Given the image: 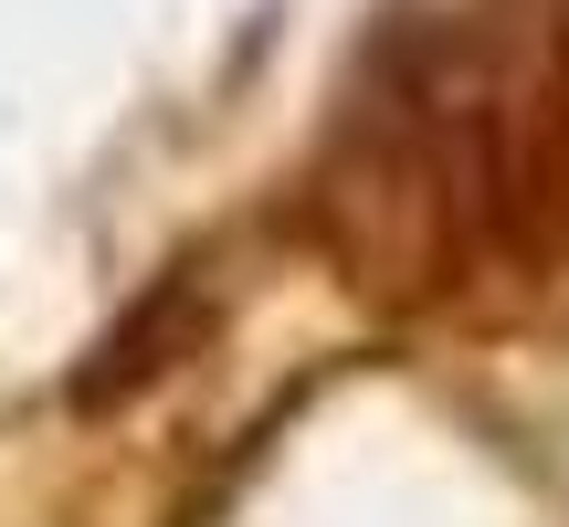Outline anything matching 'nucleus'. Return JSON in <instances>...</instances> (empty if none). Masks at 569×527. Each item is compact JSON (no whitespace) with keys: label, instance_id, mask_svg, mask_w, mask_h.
<instances>
[{"label":"nucleus","instance_id":"nucleus-1","mask_svg":"<svg viewBox=\"0 0 569 527\" xmlns=\"http://www.w3.org/2000/svg\"><path fill=\"white\" fill-rule=\"evenodd\" d=\"M338 211L401 285H475L569 211V0L443 11L338 117Z\"/></svg>","mask_w":569,"mask_h":527}]
</instances>
